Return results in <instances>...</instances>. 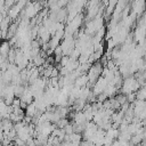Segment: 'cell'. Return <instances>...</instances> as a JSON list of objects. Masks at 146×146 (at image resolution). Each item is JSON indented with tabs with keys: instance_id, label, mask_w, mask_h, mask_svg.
Segmentation results:
<instances>
[{
	"instance_id": "6da1fadb",
	"label": "cell",
	"mask_w": 146,
	"mask_h": 146,
	"mask_svg": "<svg viewBox=\"0 0 146 146\" xmlns=\"http://www.w3.org/2000/svg\"><path fill=\"white\" fill-rule=\"evenodd\" d=\"M0 146H3V145H2V143H0Z\"/></svg>"
}]
</instances>
